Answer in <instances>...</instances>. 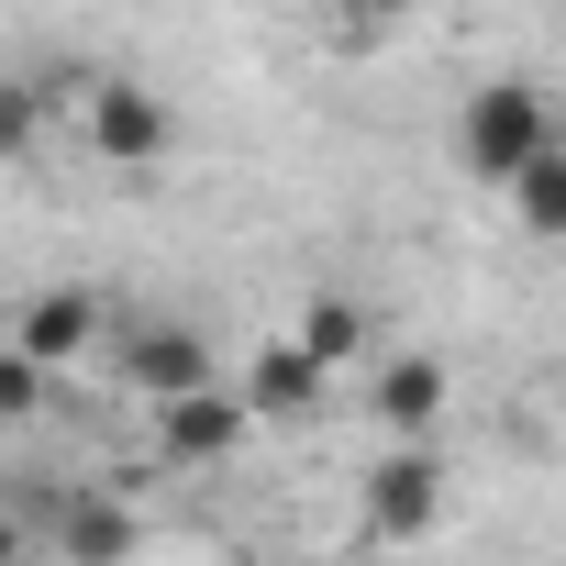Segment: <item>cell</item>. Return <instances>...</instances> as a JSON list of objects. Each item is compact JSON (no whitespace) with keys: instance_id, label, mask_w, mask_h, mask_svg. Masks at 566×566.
Masks as SVG:
<instances>
[{"instance_id":"6da1fadb","label":"cell","mask_w":566,"mask_h":566,"mask_svg":"<svg viewBox=\"0 0 566 566\" xmlns=\"http://www.w3.org/2000/svg\"><path fill=\"white\" fill-rule=\"evenodd\" d=\"M555 134H544V90L533 78H489V90H467V112H455V156H467V178H522L533 156H544Z\"/></svg>"},{"instance_id":"7a4b0ae2","label":"cell","mask_w":566,"mask_h":566,"mask_svg":"<svg viewBox=\"0 0 566 566\" xmlns=\"http://www.w3.org/2000/svg\"><path fill=\"white\" fill-rule=\"evenodd\" d=\"M356 522H367V544H422L444 522V455L433 444H378L367 478H356Z\"/></svg>"},{"instance_id":"3957f363","label":"cell","mask_w":566,"mask_h":566,"mask_svg":"<svg viewBox=\"0 0 566 566\" xmlns=\"http://www.w3.org/2000/svg\"><path fill=\"white\" fill-rule=\"evenodd\" d=\"M78 134H90L101 167H156V156L178 145V112H167L145 78H90V90H78Z\"/></svg>"},{"instance_id":"277c9868","label":"cell","mask_w":566,"mask_h":566,"mask_svg":"<svg viewBox=\"0 0 566 566\" xmlns=\"http://www.w3.org/2000/svg\"><path fill=\"white\" fill-rule=\"evenodd\" d=\"M34 522L56 533V555H67V566H134V544H145V522H134V500H123V489H56Z\"/></svg>"},{"instance_id":"5b68a950","label":"cell","mask_w":566,"mask_h":566,"mask_svg":"<svg viewBox=\"0 0 566 566\" xmlns=\"http://www.w3.org/2000/svg\"><path fill=\"white\" fill-rule=\"evenodd\" d=\"M90 345H101V301H90V290H34V301L12 312V356H23V367H45V378H56V367H78Z\"/></svg>"},{"instance_id":"8992f818","label":"cell","mask_w":566,"mask_h":566,"mask_svg":"<svg viewBox=\"0 0 566 566\" xmlns=\"http://www.w3.org/2000/svg\"><path fill=\"white\" fill-rule=\"evenodd\" d=\"M123 378H134L145 400H189V389H222V367H211V345H200L189 323H134V334H123Z\"/></svg>"},{"instance_id":"52a82bcc","label":"cell","mask_w":566,"mask_h":566,"mask_svg":"<svg viewBox=\"0 0 566 566\" xmlns=\"http://www.w3.org/2000/svg\"><path fill=\"white\" fill-rule=\"evenodd\" d=\"M244 433H255V422H244V400H233V389H189V400H156V455H167V467H222Z\"/></svg>"},{"instance_id":"ba28073f","label":"cell","mask_w":566,"mask_h":566,"mask_svg":"<svg viewBox=\"0 0 566 566\" xmlns=\"http://www.w3.org/2000/svg\"><path fill=\"white\" fill-rule=\"evenodd\" d=\"M444 356H378V389H367V411L389 422V444H433V422H444Z\"/></svg>"},{"instance_id":"9c48e42d","label":"cell","mask_w":566,"mask_h":566,"mask_svg":"<svg viewBox=\"0 0 566 566\" xmlns=\"http://www.w3.org/2000/svg\"><path fill=\"white\" fill-rule=\"evenodd\" d=\"M323 389H334V378H323L290 334H277V345H255V367H244V389H233V400H244V422H301Z\"/></svg>"},{"instance_id":"30bf717a","label":"cell","mask_w":566,"mask_h":566,"mask_svg":"<svg viewBox=\"0 0 566 566\" xmlns=\"http://www.w3.org/2000/svg\"><path fill=\"white\" fill-rule=\"evenodd\" d=\"M290 345H301V356H312V367H323V378H334V367H356V356H367V312H356V301H334V290H323V301H312V312H301V334H290Z\"/></svg>"},{"instance_id":"8fae6325","label":"cell","mask_w":566,"mask_h":566,"mask_svg":"<svg viewBox=\"0 0 566 566\" xmlns=\"http://www.w3.org/2000/svg\"><path fill=\"white\" fill-rule=\"evenodd\" d=\"M511 211H522V233H544V244H566V145H544L522 178H511Z\"/></svg>"},{"instance_id":"7c38bea8","label":"cell","mask_w":566,"mask_h":566,"mask_svg":"<svg viewBox=\"0 0 566 566\" xmlns=\"http://www.w3.org/2000/svg\"><path fill=\"white\" fill-rule=\"evenodd\" d=\"M34 411H45V367H23L0 345V422H34Z\"/></svg>"},{"instance_id":"4fadbf2b","label":"cell","mask_w":566,"mask_h":566,"mask_svg":"<svg viewBox=\"0 0 566 566\" xmlns=\"http://www.w3.org/2000/svg\"><path fill=\"white\" fill-rule=\"evenodd\" d=\"M12 156H34V90L0 78V167H12Z\"/></svg>"},{"instance_id":"5bb4252c","label":"cell","mask_w":566,"mask_h":566,"mask_svg":"<svg viewBox=\"0 0 566 566\" xmlns=\"http://www.w3.org/2000/svg\"><path fill=\"white\" fill-rule=\"evenodd\" d=\"M12 555H23V522H12V511H0V566H12Z\"/></svg>"}]
</instances>
